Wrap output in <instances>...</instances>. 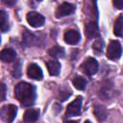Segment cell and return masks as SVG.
<instances>
[{"instance_id": "1", "label": "cell", "mask_w": 123, "mask_h": 123, "mask_svg": "<svg viewBox=\"0 0 123 123\" xmlns=\"http://www.w3.org/2000/svg\"><path fill=\"white\" fill-rule=\"evenodd\" d=\"M14 96L21 103V105L30 107L36 100V88L31 84L21 82L14 87Z\"/></svg>"}, {"instance_id": "2", "label": "cell", "mask_w": 123, "mask_h": 123, "mask_svg": "<svg viewBox=\"0 0 123 123\" xmlns=\"http://www.w3.org/2000/svg\"><path fill=\"white\" fill-rule=\"evenodd\" d=\"M122 46L118 40H111L107 48V57L110 60H117L121 57Z\"/></svg>"}, {"instance_id": "3", "label": "cell", "mask_w": 123, "mask_h": 123, "mask_svg": "<svg viewBox=\"0 0 123 123\" xmlns=\"http://www.w3.org/2000/svg\"><path fill=\"white\" fill-rule=\"evenodd\" d=\"M17 113V108L14 105H6L1 109V118L6 123H12Z\"/></svg>"}, {"instance_id": "4", "label": "cell", "mask_w": 123, "mask_h": 123, "mask_svg": "<svg viewBox=\"0 0 123 123\" xmlns=\"http://www.w3.org/2000/svg\"><path fill=\"white\" fill-rule=\"evenodd\" d=\"M81 69L84 73L88 76L94 75L98 70V62L93 58H87L81 65Z\"/></svg>"}, {"instance_id": "5", "label": "cell", "mask_w": 123, "mask_h": 123, "mask_svg": "<svg viewBox=\"0 0 123 123\" xmlns=\"http://www.w3.org/2000/svg\"><path fill=\"white\" fill-rule=\"evenodd\" d=\"M27 22L34 28H38L43 26L44 22H45V18L43 15H41L40 13L37 12H30L27 13L26 16Z\"/></svg>"}, {"instance_id": "6", "label": "cell", "mask_w": 123, "mask_h": 123, "mask_svg": "<svg viewBox=\"0 0 123 123\" xmlns=\"http://www.w3.org/2000/svg\"><path fill=\"white\" fill-rule=\"evenodd\" d=\"M81 105H82V97L78 96L75 100H73L66 109V114L68 116H78L81 113Z\"/></svg>"}, {"instance_id": "7", "label": "cell", "mask_w": 123, "mask_h": 123, "mask_svg": "<svg viewBox=\"0 0 123 123\" xmlns=\"http://www.w3.org/2000/svg\"><path fill=\"white\" fill-rule=\"evenodd\" d=\"M74 12H75V6L71 3L64 2L58 7V9L56 11V16L58 18H61L63 16H67V15L73 13Z\"/></svg>"}, {"instance_id": "8", "label": "cell", "mask_w": 123, "mask_h": 123, "mask_svg": "<svg viewBox=\"0 0 123 123\" xmlns=\"http://www.w3.org/2000/svg\"><path fill=\"white\" fill-rule=\"evenodd\" d=\"M63 38H64V41H65L67 44L75 45V44H77V43L80 41L81 35H80V33H79L78 31H76V30H67V31L64 33Z\"/></svg>"}, {"instance_id": "9", "label": "cell", "mask_w": 123, "mask_h": 123, "mask_svg": "<svg viewBox=\"0 0 123 123\" xmlns=\"http://www.w3.org/2000/svg\"><path fill=\"white\" fill-rule=\"evenodd\" d=\"M27 75H28L29 78L37 80V81L41 80L42 77H43V74H42V71H41L40 67L36 63L29 64L28 69H27Z\"/></svg>"}, {"instance_id": "10", "label": "cell", "mask_w": 123, "mask_h": 123, "mask_svg": "<svg viewBox=\"0 0 123 123\" xmlns=\"http://www.w3.org/2000/svg\"><path fill=\"white\" fill-rule=\"evenodd\" d=\"M85 31L88 38H94L99 36L98 25L96 22H87L85 26Z\"/></svg>"}, {"instance_id": "11", "label": "cell", "mask_w": 123, "mask_h": 123, "mask_svg": "<svg viewBox=\"0 0 123 123\" xmlns=\"http://www.w3.org/2000/svg\"><path fill=\"white\" fill-rule=\"evenodd\" d=\"M39 111L37 109H28L23 116V119L26 123H34L38 119Z\"/></svg>"}, {"instance_id": "12", "label": "cell", "mask_w": 123, "mask_h": 123, "mask_svg": "<svg viewBox=\"0 0 123 123\" xmlns=\"http://www.w3.org/2000/svg\"><path fill=\"white\" fill-rule=\"evenodd\" d=\"M15 57H16V53L12 48H6V49L2 50V52H1V60L4 62H13Z\"/></svg>"}, {"instance_id": "13", "label": "cell", "mask_w": 123, "mask_h": 123, "mask_svg": "<svg viewBox=\"0 0 123 123\" xmlns=\"http://www.w3.org/2000/svg\"><path fill=\"white\" fill-rule=\"evenodd\" d=\"M47 68H48V72L50 75L52 76H57L60 74L61 71V64L58 61H48L46 62Z\"/></svg>"}, {"instance_id": "14", "label": "cell", "mask_w": 123, "mask_h": 123, "mask_svg": "<svg viewBox=\"0 0 123 123\" xmlns=\"http://www.w3.org/2000/svg\"><path fill=\"white\" fill-rule=\"evenodd\" d=\"M113 34L116 37L123 36V14H119L114 21L113 25Z\"/></svg>"}, {"instance_id": "15", "label": "cell", "mask_w": 123, "mask_h": 123, "mask_svg": "<svg viewBox=\"0 0 123 123\" xmlns=\"http://www.w3.org/2000/svg\"><path fill=\"white\" fill-rule=\"evenodd\" d=\"M48 54L53 57V58H56V59H60V58H63L64 55H65V51L64 49L62 47V46H59V45H55L53 47H51L48 51Z\"/></svg>"}, {"instance_id": "16", "label": "cell", "mask_w": 123, "mask_h": 123, "mask_svg": "<svg viewBox=\"0 0 123 123\" xmlns=\"http://www.w3.org/2000/svg\"><path fill=\"white\" fill-rule=\"evenodd\" d=\"M73 85L75 86V88L79 89V90H83L86 88V81L85 78L81 77V76H77L73 79Z\"/></svg>"}, {"instance_id": "17", "label": "cell", "mask_w": 123, "mask_h": 123, "mask_svg": "<svg viewBox=\"0 0 123 123\" xmlns=\"http://www.w3.org/2000/svg\"><path fill=\"white\" fill-rule=\"evenodd\" d=\"M94 114L99 120H104L107 116V110L105 107L97 105L94 108Z\"/></svg>"}, {"instance_id": "18", "label": "cell", "mask_w": 123, "mask_h": 123, "mask_svg": "<svg viewBox=\"0 0 123 123\" xmlns=\"http://www.w3.org/2000/svg\"><path fill=\"white\" fill-rule=\"evenodd\" d=\"M0 27L2 32H7L9 29L8 15L4 11H0Z\"/></svg>"}, {"instance_id": "19", "label": "cell", "mask_w": 123, "mask_h": 123, "mask_svg": "<svg viewBox=\"0 0 123 123\" xmlns=\"http://www.w3.org/2000/svg\"><path fill=\"white\" fill-rule=\"evenodd\" d=\"M103 46H104V42H103V40H102L100 37H98V38L94 41V44H93V48H94V50L97 51V52H101L102 49H103Z\"/></svg>"}, {"instance_id": "20", "label": "cell", "mask_w": 123, "mask_h": 123, "mask_svg": "<svg viewBox=\"0 0 123 123\" xmlns=\"http://www.w3.org/2000/svg\"><path fill=\"white\" fill-rule=\"evenodd\" d=\"M5 96H6V86L5 84H1V100L4 101L5 100Z\"/></svg>"}, {"instance_id": "21", "label": "cell", "mask_w": 123, "mask_h": 123, "mask_svg": "<svg viewBox=\"0 0 123 123\" xmlns=\"http://www.w3.org/2000/svg\"><path fill=\"white\" fill-rule=\"evenodd\" d=\"M113 5L115 6V8L117 9H123V0H114L113 2Z\"/></svg>"}, {"instance_id": "22", "label": "cell", "mask_w": 123, "mask_h": 123, "mask_svg": "<svg viewBox=\"0 0 123 123\" xmlns=\"http://www.w3.org/2000/svg\"><path fill=\"white\" fill-rule=\"evenodd\" d=\"M65 123H78V122H76V121H73V120H70V121H66Z\"/></svg>"}, {"instance_id": "23", "label": "cell", "mask_w": 123, "mask_h": 123, "mask_svg": "<svg viewBox=\"0 0 123 123\" xmlns=\"http://www.w3.org/2000/svg\"><path fill=\"white\" fill-rule=\"evenodd\" d=\"M85 123H91V122H90V121H89V120H86V122H85Z\"/></svg>"}]
</instances>
